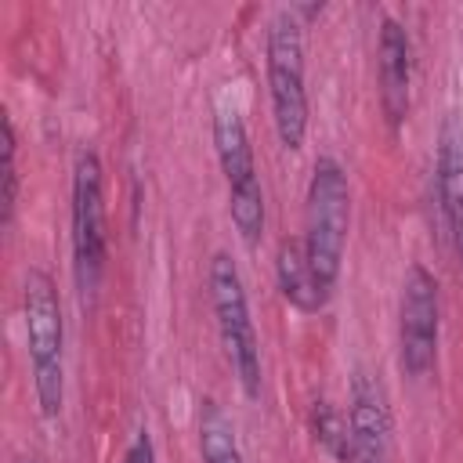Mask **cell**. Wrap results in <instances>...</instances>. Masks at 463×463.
Returning a JSON list of instances; mask_svg holds the SVG:
<instances>
[{
    "label": "cell",
    "instance_id": "52a82bcc",
    "mask_svg": "<svg viewBox=\"0 0 463 463\" xmlns=\"http://www.w3.org/2000/svg\"><path fill=\"white\" fill-rule=\"evenodd\" d=\"M438 333H441L438 279L423 264H409L398 300V365L405 376L420 380L430 373L438 358Z\"/></svg>",
    "mask_w": 463,
    "mask_h": 463
},
{
    "label": "cell",
    "instance_id": "277c9868",
    "mask_svg": "<svg viewBox=\"0 0 463 463\" xmlns=\"http://www.w3.org/2000/svg\"><path fill=\"white\" fill-rule=\"evenodd\" d=\"M69 224H72V282L80 307H94L105 279V260H109V221H105V177H101V159L98 152L83 148L72 163V206H69Z\"/></svg>",
    "mask_w": 463,
    "mask_h": 463
},
{
    "label": "cell",
    "instance_id": "ba28073f",
    "mask_svg": "<svg viewBox=\"0 0 463 463\" xmlns=\"http://www.w3.org/2000/svg\"><path fill=\"white\" fill-rule=\"evenodd\" d=\"M347 463H391V405L380 376L351 373L347 391Z\"/></svg>",
    "mask_w": 463,
    "mask_h": 463
},
{
    "label": "cell",
    "instance_id": "8fae6325",
    "mask_svg": "<svg viewBox=\"0 0 463 463\" xmlns=\"http://www.w3.org/2000/svg\"><path fill=\"white\" fill-rule=\"evenodd\" d=\"M275 282H279V293L297 307V311H318L326 300L315 286V275L307 268V257H304V242L300 239H282L279 250H275Z\"/></svg>",
    "mask_w": 463,
    "mask_h": 463
},
{
    "label": "cell",
    "instance_id": "2e32d148",
    "mask_svg": "<svg viewBox=\"0 0 463 463\" xmlns=\"http://www.w3.org/2000/svg\"><path fill=\"white\" fill-rule=\"evenodd\" d=\"M14 463H36V459H33V456H18Z\"/></svg>",
    "mask_w": 463,
    "mask_h": 463
},
{
    "label": "cell",
    "instance_id": "9c48e42d",
    "mask_svg": "<svg viewBox=\"0 0 463 463\" xmlns=\"http://www.w3.org/2000/svg\"><path fill=\"white\" fill-rule=\"evenodd\" d=\"M376 90L387 127L398 130L412 109V40L391 14L380 22L376 36Z\"/></svg>",
    "mask_w": 463,
    "mask_h": 463
},
{
    "label": "cell",
    "instance_id": "4fadbf2b",
    "mask_svg": "<svg viewBox=\"0 0 463 463\" xmlns=\"http://www.w3.org/2000/svg\"><path fill=\"white\" fill-rule=\"evenodd\" d=\"M311 434H315V445L318 449H326L329 456H336L340 463H347V412H340L329 398H315Z\"/></svg>",
    "mask_w": 463,
    "mask_h": 463
},
{
    "label": "cell",
    "instance_id": "5bb4252c",
    "mask_svg": "<svg viewBox=\"0 0 463 463\" xmlns=\"http://www.w3.org/2000/svg\"><path fill=\"white\" fill-rule=\"evenodd\" d=\"M18 206V141H14V123L4 112V228H11Z\"/></svg>",
    "mask_w": 463,
    "mask_h": 463
},
{
    "label": "cell",
    "instance_id": "7a4b0ae2",
    "mask_svg": "<svg viewBox=\"0 0 463 463\" xmlns=\"http://www.w3.org/2000/svg\"><path fill=\"white\" fill-rule=\"evenodd\" d=\"M264 76L275 137L286 152H300L307 137V87H304V22L293 7L271 14L264 33Z\"/></svg>",
    "mask_w": 463,
    "mask_h": 463
},
{
    "label": "cell",
    "instance_id": "7c38bea8",
    "mask_svg": "<svg viewBox=\"0 0 463 463\" xmlns=\"http://www.w3.org/2000/svg\"><path fill=\"white\" fill-rule=\"evenodd\" d=\"M195 423H199V456H203V463H246L235 420L224 412V405L217 398L199 402V420Z\"/></svg>",
    "mask_w": 463,
    "mask_h": 463
},
{
    "label": "cell",
    "instance_id": "3957f363",
    "mask_svg": "<svg viewBox=\"0 0 463 463\" xmlns=\"http://www.w3.org/2000/svg\"><path fill=\"white\" fill-rule=\"evenodd\" d=\"M25 347L33 369V394L43 420H54L65 405V318L58 286L43 268H29L22 282Z\"/></svg>",
    "mask_w": 463,
    "mask_h": 463
},
{
    "label": "cell",
    "instance_id": "9a60e30c",
    "mask_svg": "<svg viewBox=\"0 0 463 463\" xmlns=\"http://www.w3.org/2000/svg\"><path fill=\"white\" fill-rule=\"evenodd\" d=\"M123 463H156V445H152L148 430H137V434H134V441L127 445Z\"/></svg>",
    "mask_w": 463,
    "mask_h": 463
},
{
    "label": "cell",
    "instance_id": "30bf717a",
    "mask_svg": "<svg viewBox=\"0 0 463 463\" xmlns=\"http://www.w3.org/2000/svg\"><path fill=\"white\" fill-rule=\"evenodd\" d=\"M438 203L441 217L452 239V250L463 264V123L456 116H445L441 137H438Z\"/></svg>",
    "mask_w": 463,
    "mask_h": 463
},
{
    "label": "cell",
    "instance_id": "8992f818",
    "mask_svg": "<svg viewBox=\"0 0 463 463\" xmlns=\"http://www.w3.org/2000/svg\"><path fill=\"white\" fill-rule=\"evenodd\" d=\"M213 148L228 184V213L246 246H257L264 235V188L250 145V130L232 101L213 109Z\"/></svg>",
    "mask_w": 463,
    "mask_h": 463
},
{
    "label": "cell",
    "instance_id": "5b68a950",
    "mask_svg": "<svg viewBox=\"0 0 463 463\" xmlns=\"http://www.w3.org/2000/svg\"><path fill=\"white\" fill-rule=\"evenodd\" d=\"M206 286H210V307H213V322L221 333V347L235 369V380L246 398H260V340H257V326L250 315L242 271L224 250L210 257Z\"/></svg>",
    "mask_w": 463,
    "mask_h": 463
},
{
    "label": "cell",
    "instance_id": "6da1fadb",
    "mask_svg": "<svg viewBox=\"0 0 463 463\" xmlns=\"http://www.w3.org/2000/svg\"><path fill=\"white\" fill-rule=\"evenodd\" d=\"M347 228H351V184L347 170L333 156H318L311 166L307 181V199H304V257L315 275V286L322 300L333 297L340 268H344V250H347Z\"/></svg>",
    "mask_w": 463,
    "mask_h": 463
}]
</instances>
